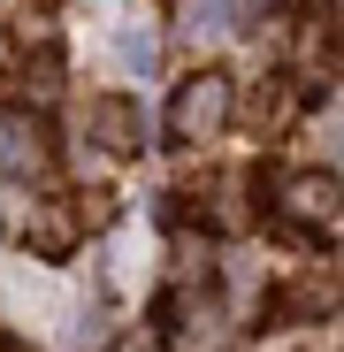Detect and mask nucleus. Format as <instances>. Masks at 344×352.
<instances>
[{
    "label": "nucleus",
    "instance_id": "3",
    "mask_svg": "<svg viewBox=\"0 0 344 352\" xmlns=\"http://www.w3.org/2000/svg\"><path fill=\"white\" fill-rule=\"evenodd\" d=\"M176 115H184V131H207L214 115H222V85H214V77H199V85L184 92V107H176Z\"/></svg>",
    "mask_w": 344,
    "mask_h": 352
},
{
    "label": "nucleus",
    "instance_id": "1",
    "mask_svg": "<svg viewBox=\"0 0 344 352\" xmlns=\"http://www.w3.org/2000/svg\"><path fill=\"white\" fill-rule=\"evenodd\" d=\"M291 207H299L306 222H329V214H336V184H329V176H299V184H291Z\"/></svg>",
    "mask_w": 344,
    "mask_h": 352
},
{
    "label": "nucleus",
    "instance_id": "2",
    "mask_svg": "<svg viewBox=\"0 0 344 352\" xmlns=\"http://www.w3.org/2000/svg\"><path fill=\"white\" fill-rule=\"evenodd\" d=\"M0 161H8V168L38 161V131L23 123V115H0Z\"/></svg>",
    "mask_w": 344,
    "mask_h": 352
}]
</instances>
